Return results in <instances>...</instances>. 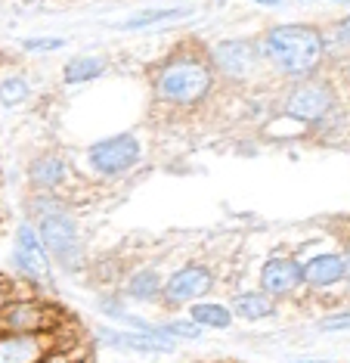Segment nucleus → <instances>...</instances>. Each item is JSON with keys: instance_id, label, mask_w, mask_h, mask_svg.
<instances>
[{"instance_id": "obj_1", "label": "nucleus", "mask_w": 350, "mask_h": 363, "mask_svg": "<svg viewBox=\"0 0 350 363\" xmlns=\"http://www.w3.org/2000/svg\"><path fill=\"white\" fill-rule=\"evenodd\" d=\"M261 53L276 65L282 75L307 78L322 62L326 40H322V31L313 26H276L264 35Z\"/></svg>"}, {"instance_id": "obj_2", "label": "nucleus", "mask_w": 350, "mask_h": 363, "mask_svg": "<svg viewBox=\"0 0 350 363\" xmlns=\"http://www.w3.org/2000/svg\"><path fill=\"white\" fill-rule=\"evenodd\" d=\"M31 214L38 220L35 230L50 261L60 264L62 270H78L84 264V242H81L78 220L65 211V205L56 202L53 196H38L31 199Z\"/></svg>"}, {"instance_id": "obj_3", "label": "nucleus", "mask_w": 350, "mask_h": 363, "mask_svg": "<svg viewBox=\"0 0 350 363\" xmlns=\"http://www.w3.org/2000/svg\"><path fill=\"white\" fill-rule=\"evenodd\" d=\"M211 81H214L211 62H205L202 56H174L158 69L155 96L171 106H193L208 96Z\"/></svg>"}, {"instance_id": "obj_4", "label": "nucleus", "mask_w": 350, "mask_h": 363, "mask_svg": "<svg viewBox=\"0 0 350 363\" xmlns=\"http://www.w3.org/2000/svg\"><path fill=\"white\" fill-rule=\"evenodd\" d=\"M0 329L6 333H28V335H56L62 333V313L53 304L40 298H16L0 313Z\"/></svg>"}, {"instance_id": "obj_5", "label": "nucleus", "mask_w": 350, "mask_h": 363, "mask_svg": "<svg viewBox=\"0 0 350 363\" xmlns=\"http://www.w3.org/2000/svg\"><path fill=\"white\" fill-rule=\"evenodd\" d=\"M13 267L35 286H44V283H53V261L40 242L38 230L31 224H19L16 227V236H13Z\"/></svg>"}, {"instance_id": "obj_6", "label": "nucleus", "mask_w": 350, "mask_h": 363, "mask_svg": "<svg viewBox=\"0 0 350 363\" xmlns=\"http://www.w3.org/2000/svg\"><path fill=\"white\" fill-rule=\"evenodd\" d=\"M140 140L133 134H115L94 143L87 150V162L96 174L103 177H118L124 171H130L133 164L140 162Z\"/></svg>"}, {"instance_id": "obj_7", "label": "nucleus", "mask_w": 350, "mask_h": 363, "mask_svg": "<svg viewBox=\"0 0 350 363\" xmlns=\"http://www.w3.org/2000/svg\"><path fill=\"white\" fill-rule=\"evenodd\" d=\"M56 351H69L62 345V333L28 335V333H6V329H0V363H44Z\"/></svg>"}, {"instance_id": "obj_8", "label": "nucleus", "mask_w": 350, "mask_h": 363, "mask_svg": "<svg viewBox=\"0 0 350 363\" xmlns=\"http://www.w3.org/2000/svg\"><path fill=\"white\" fill-rule=\"evenodd\" d=\"M211 289H214L211 270L202 267V264H183L180 270H174V274L164 279L162 301L168 304V308H183V304L202 301Z\"/></svg>"}, {"instance_id": "obj_9", "label": "nucleus", "mask_w": 350, "mask_h": 363, "mask_svg": "<svg viewBox=\"0 0 350 363\" xmlns=\"http://www.w3.org/2000/svg\"><path fill=\"white\" fill-rule=\"evenodd\" d=\"M96 342L103 348L112 351H130V354H174L177 342L164 338L158 333V326L152 333H133V329H115V326H99L96 329Z\"/></svg>"}, {"instance_id": "obj_10", "label": "nucleus", "mask_w": 350, "mask_h": 363, "mask_svg": "<svg viewBox=\"0 0 350 363\" xmlns=\"http://www.w3.org/2000/svg\"><path fill=\"white\" fill-rule=\"evenodd\" d=\"M335 96H332V87L322 84V81H304V84H295L291 94L286 96V115L298 121H316L322 118Z\"/></svg>"}, {"instance_id": "obj_11", "label": "nucleus", "mask_w": 350, "mask_h": 363, "mask_svg": "<svg viewBox=\"0 0 350 363\" xmlns=\"http://www.w3.org/2000/svg\"><path fill=\"white\" fill-rule=\"evenodd\" d=\"M257 60H261V47L254 40H220L211 50V65L230 78H245L254 72Z\"/></svg>"}, {"instance_id": "obj_12", "label": "nucleus", "mask_w": 350, "mask_h": 363, "mask_svg": "<svg viewBox=\"0 0 350 363\" xmlns=\"http://www.w3.org/2000/svg\"><path fill=\"white\" fill-rule=\"evenodd\" d=\"M301 283H304V264H298L295 258H270L261 270V292H266L270 298L291 295Z\"/></svg>"}, {"instance_id": "obj_13", "label": "nucleus", "mask_w": 350, "mask_h": 363, "mask_svg": "<svg viewBox=\"0 0 350 363\" xmlns=\"http://www.w3.org/2000/svg\"><path fill=\"white\" fill-rule=\"evenodd\" d=\"M65 174H69L65 162L60 155H50V152L38 155V159L28 164V184L38 196H50L53 189H60L65 184Z\"/></svg>"}, {"instance_id": "obj_14", "label": "nucleus", "mask_w": 350, "mask_h": 363, "mask_svg": "<svg viewBox=\"0 0 350 363\" xmlns=\"http://www.w3.org/2000/svg\"><path fill=\"white\" fill-rule=\"evenodd\" d=\"M162 292H164V279L155 267H140L124 279L121 286V298H130V301H143V304H152V301H162Z\"/></svg>"}, {"instance_id": "obj_15", "label": "nucleus", "mask_w": 350, "mask_h": 363, "mask_svg": "<svg viewBox=\"0 0 350 363\" xmlns=\"http://www.w3.org/2000/svg\"><path fill=\"white\" fill-rule=\"evenodd\" d=\"M344 258L341 255H316L304 264V283L313 289H329L344 279Z\"/></svg>"}, {"instance_id": "obj_16", "label": "nucleus", "mask_w": 350, "mask_h": 363, "mask_svg": "<svg viewBox=\"0 0 350 363\" xmlns=\"http://www.w3.org/2000/svg\"><path fill=\"white\" fill-rule=\"evenodd\" d=\"M232 317H242L248 320V323H254V320H266L276 313V298H270L266 292H242L232 298Z\"/></svg>"}, {"instance_id": "obj_17", "label": "nucleus", "mask_w": 350, "mask_h": 363, "mask_svg": "<svg viewBox=\"0 0 350 363\" xmlns=\"http://www.w3.org/2000/svg\"><path fill=\"white\" fill-rule=\"evenodd\" d=\"M189 320H193L198 329H230L232 311L218 301H196V304H189Z\"/></svg>"}, {"instance_id": "obj_18", "label": "nucleus", "mask_w": 350, "mask_h": 363, "mask_svg": "<svg viewBox=\"0 0 350 363\" xmlns=\"http://www.w3.org/2000/svg\"><path fill=\"white\" fill-rule=\"evenodd\" d=\"M103 72H106V60H103V56H74L72 62H65L62 81H65V84H87V81L99 78Z\"/></svg>"}, {"instance_id": "obj_19", "label": "nucleus", "mask_w": 350, "mask_h": 363, "mask_svg": "<svg viewBox=\"0 0 350 363\" xmlns=\"http://www.w3.org/2000/svg\"><path fill=\"white\" fill-rule=\"evenodd\" d=\"M180 16H186V10H143V13L130 16V19L118 22V28H121V31H140V28L158 26V22H171V19H180Z\"/></svg>"}, {"instance_id": "obj_20", "label": "nucleus", "mask_w": 350, "mask_h": 363, "mask_svg": "<svg viewBox=\"0 0 350 363\" xmlns=\"http://www.w3.org/2000/svg\"><path fill=\"white\" fill-rule=\"evenodd\" d=\"M31 96V84L22 75H10L0 81V103L4 106H19Z\"/></svg>"}, {"instance_id": "obj_21", "label": "nucleus", "mask_w": 350, "mask_h": 363, "mask_svg": "<svg viewBox=\"0 0 350 363\" xmlns=\"http://www.w3.org/2000/svg\"><path fill=\"white\" fill-rule=\"evenodd\" d=\"M155 326L171 342H196V338H202V329L193 320H168V323H155Z\"/></svg>"}, {"instance_id": "obj_22", "label": "nucleus", "mask_w": 350, "mask_h": 363, "mask_svg": "<svg viewBox=\"0 0 350 363\" xmlns=\"http://www.w3.org/2000/svg\"><path fill=\"white\" fill-rule=\"evenodd\" d=\"M65 40L62 38H25L22 40V50L28 53H53V50H62Z\"/></svg>"}, {"instance_id": "obj_23", "label": "nucleus", "mask_w": 350, "mask_h": 363, "mask_svg": "<svg viewBox=\"0 0 350 363\" xmlns=\"http://www.w3.org/2000/svg\"><path fill=\"white\" fill-rule=\"evenodd\" d=\"M320 329H326V333L350 329V313H341V317H326V320H320Z\"/></svg>"}, {"instance_id": "obj_24", "label": "nucleus", "mask_w": 350, "mask_h": 363, "mask_svg": "<svg viewBox=\"0 0 350 363\" xmlns=\"http://www.w3.org/2000/svg\"><path fill=\"white\" fill-rule=\"evenodd\" d=\"M44 363H87V360H84V357H78L74 351H56V354H50Z\"/></svg>"}, {"instance_id": "obj_25", "label": "nucleus", "mask_w": 350, "mask_h": 363, "mask_svg": "<svg viewBox=\"0 0 350 363\" xmlns=\"http://www.w3.org/2000/svg\"><path fill=\"white\" fill-rule=\"evenodd\" d=\"M335 38H338L344 47H350V16H347V19H341L338 26H335Z\"/></svg>"}, {"instance_id": "obj_26", "label": "nucleus", "mask_w": 350, "mask_h": 363, "mask_svg": "<svg viewBox=\"0 0 350 363\" xmlns=\"http://www.w3.org/2000/svg\"><path fill=\"white\" fill-rule=\"evenodd\" d=\"M16 298V292H13V286L10 283H0V313H4V308Z\"/></svg>"}, {"instance_id": "obj_27", "label": "nucleus", "mask_w": 350, "mask_h": 363, "mask_svg": "<svg viewBox=\"0 0 350 363\" xmlns=\"http://www.w3.org/2000/svg\"><path fill=\"white\" fill-rule=\"evenodd\" d=\"M288 363H329V360H320V357H301V360H288Z\"/></svg>"}, {"instance_id": "obj_28", "label": "nucleus", "mask_w": 350, "mask_h": 363, "mask_svg": "<svg viewBox=\"0 0 350 363\" xmlns=\"http://www.w3.org/2000/svg\"><path fill=\"white\" fill-rule=\"evenodd\" d=\"M344 270H347L344 277H347V283H350V249H347V258H344Z\"/></svg>"}, {"instance_id": "obj_29", "label": "nucleus", "mask_w": 350, "mask_h": 363, "mask_svg": "<svg viewBox=\"0 0 350 363\" xmlns=\"http://www.w3.org/2000/svg\"><path fill=\"white\" fill-rule=\"evenodd\" d=\"M254 4H266V6H273V4H279V0H254Z\"/></svg>"}, {"instance_id": "obj_30", "label": "nucleus", "mask_w": 350, "mask_h": 363, "mask_svg": "<svg viewBox=\"0 0 350 363\" xmlns=\"http://www.w3.org/2000/svg\"><path fill=\"white\" fill-rule=\"evenodd\" d=\"M335 4H350V0H335Z\"/></svg>"}, {"instance_id": "obj_31", "label": "nucleus", "mask_w": 350, "mask_h": 363, "mask_svg": "<svg viewBox=\"0 0 350 363\" xmlns=\"http://www.w3.org/2000/svg\"><path fill=\"white\" fill-rule=\"evenodd\" d=\"M347 81H350V75H347Z\"/></svg>"}]
</instances>
